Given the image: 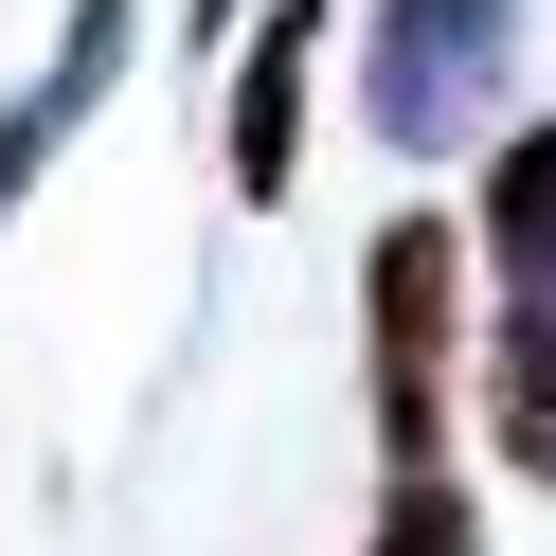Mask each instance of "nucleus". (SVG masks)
<instances>
[{
	"label": "nucleus",
	"mask_w": 556,
	"mask_h": 556,
	"mask_svg": "<svg viewBox=\"0 0 556 556\" xmlns=\"http://www.w3.org/2000/svg\"><path fill=\"white\" fill-rule=\"evenodd\" d=\"M448 341H467V233L448 216H377L359 359H377V448H395V467H448Z\"/></svg>",
	"instance_id": "7ed1b4c3"
},
{
	"label": "nucleus",
	"mask_w": 556,
	"mask_h": 556,
	"mask_svg": "<svg viewBox=\"0 0 556 556\" xmlns=\"http://www.w3.org/2000/svg\"><path fill=\"white\" fill-rule=\"evenodd\" d=\"M503 73H520V0H377L359 18V109L395 162H448L503 126Z\"/></svg>",
	"instance_id": "f03ea898"
},
{
	"label": "nucleus",
	"mask_w": 556,
	"mask_h": 556,
	"mask_svg": "<svg viewBox=\"0 0 556 556\" xmlns=\"http://www.w3.org/2000/svg\"><path fill=\"white\" fill-rule=\"evenodd\" d=\"M305 73H324V0H252V54H233V126H216V162H233V198H288L305 180Z\"/></svg>",
	"instance_id": "20e7f679"
},
{
	"label": "nucleus",
	"mask_w": 556,
	"mask_h": 556,
	"mask_svg": "<svg viewBox=\"0 0 556 556\" xmlns=\"http://www.w3.org/2000/svg\"><path fill=\"white\" fill-rule=\"evenodd\" d=\"M126 37H144V0H73V18H54V54H37V90L0 109V216H18V198L54 180V144H73V126H90V109H109V90H126Z\"/></svg>",
	"instance_id": "39448f33"
},
{
	"label": "nucleus",
	"mask_w": 556,
	"mask_h": 556,
	"mask_svg": "<svg viewBox=\"0 0 556 556\" xmlns=\"http://www.w3.org/2000/svg\"><path fill=\"white\" fill-rule=\"evenodd\" d=\"M359 556H484V503H467L448 467H395V484H377V539H359Z\"/></svg>",
	"instance_id": "423d86ee"
},
{
	"label": "nucleus",
	"mask_w": 556,
	"mask_h": 556,
	"mask_svg": "<svg viewBox=\"0 0 556 556\" xmlns=\"http://www.w3.org/2000/svg\"><path fill=\"white\" fill-rule=\"evenodd\" d=\"M467 288H484V431H503L520 484H556V126H520L484 162Z\"/></svg>",
	"instance_id": "f257e3e1"
}]
</instances>
